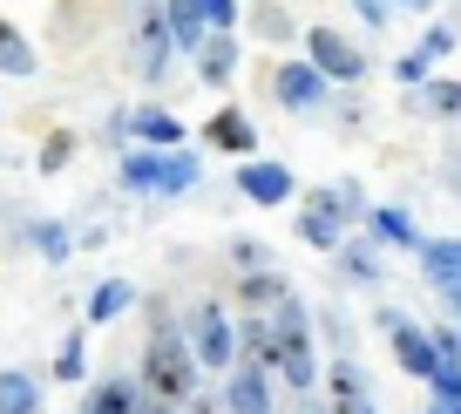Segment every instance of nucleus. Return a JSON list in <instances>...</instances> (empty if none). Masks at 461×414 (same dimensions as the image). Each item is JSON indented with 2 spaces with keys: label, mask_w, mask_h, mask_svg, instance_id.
<instances>
[{
  "label": "nucleus",
  "mask_w": 461,
  "mask_h": 414,
  "mask_svg": "<svg viewBox=\"0 0 461 414\" xmlns=\"http://www.w3.org/2000/svg\"><path fill=\"white\" fill-rule=\"evenodd\" d=\"M143 387H149L157 400H170V408H184V400L197 394V354H190V340H184V319H170V313L149 319Z\"/></svg>",
  "instance_id": "1"
},
{
  "label": "nucleus",
  "mask_w": 461,
  "mask_h": 414,
  "mask_svg": "<svg viewBox=\"0 0 461 414\" xmlns=\"http://www.w3.org/2000/svg\"><path fill=\"white\" fill-rule=\"evenodd\" d=\"M366 217V190L346 177V184H326V190H305V211H299V238L312 252H339L346 244V225Z\"/></svg>",
  "instance_id": "2"
},
{
  "label": "nucleus",
  "mask_w": 461,
  "mask_h": 414,
  "mask_svg": "<svg viewBox=\"0 0 461 414\" xmlns=\"http://www.w3.org/2000/svg\"><path fill=\"white\" fill-rule=\"evenodd\" d=\"M272 381H285L292 394H312L319 387V354H312V319H305L299 299L278 306V340H272V360H265Z\"/></svg>",
  "instance_id": "3"
},
{
  "label": "nucleus",
  "mask_w": 461,
  "mask_h": 414,
  "mask_svg": "<svg viewBox=\"0 0 461 414\" xmlns=\"http://www.w3.org/2000/svg\"><path fill=\"white\" fill-rule=\"evenodd\" d=\"M203 177V163L190 150H130L122 157V190H143V198H184Z\"/></svg>",
  "instance_id": "4"
},
{
  "label": "nucleus",
  "mask_w": 461,
  "mask_h": 414,
  "mask_svg": "<svg viewBox=\"0 0 461 414\" xmlns=\"http://www.w3.org/2000/svg\"><path fill=\"white\" fill-rule=\"evenodd\" d=\"M184 340H190V354H197V367H211V373H230L238 367V327H230V313L224 306H190L184 313Z\"/></svg>",
  "instance_id": "5"
},
{
  "label": "nucleus",
  "mask_w": 461,
  "mask_h": 414,
  "mask_svg": "<svg viewBox=\"0 0 461 414\" xmlns=\"http://www.w3.org/2000/svg\"><path fill=\"white\" fill-rule=\"evenodd\" d=\"M380 333H387L393 360H401V373H414V381L434 387V373H441V346H434L428 327H414L407 313H380Z\"/></svg>",
  "instance_id": "6"
},
{
  "label": "nucleus",
  "mask_w": 461,
  "mask_h": 414,
  "mask_svg": "<svg viewBox=\"0 0 461 414\" xmlns=\"http://www.w3.org/2000/svg\"><path fill=\"white\" fill-rule=\"evenodd\" d=\"M170 48H176V34H170V21H163V0H143V7H136V75L157 82V75L170 69Z\"/></svg>",
  "instance_id": "7"
},
{
  "label": "nucleus",
  "mask_w": 461,
  "mask_h": 414,
  "mask_svg": "<svg viewBox=\"0 0 461 414\" xmlns=\"http://www.w3.org/2000/svg\"><path fill=\"white\" fill-rule=\"evenodd\" d=\"M305 61H312L326 82H360V75H366V55L346 41L339 28H312V34H305Z\"/></svg>",
  "instance_id": "8"
},
{
  "label": "nucleus",
  "mask_w": 461,
  "mask_h": 414,
  "mask_svg": "<svg viewBox=\"0 0 461 414\" xmlns=\"http://www.w3.org/2000/svg\"><path fill=\"white\" fill-rule=\"evenodd\" d=\"M238 190H245L258 211H272V204H292V170L272 157H245L238 163Z\"/></svg>",
  "instance_id": "9"
},
{
  "label": "nucleus",
  "mask_w": 461,
  "mask_h": 414,
  "mask_svg": "<svg viewBox=\"0 0 461 414\" xmlns=\"http://www.w3.org/2000/svg\"><path fill=\"white\" fill-rule=\"evenodd\" d=\"M224 414H272V373L238 360V367L224 373Z\"/></svg>",
  "instance_id": "10"
},
{
  "label": "nucleus",
  "mask_w": 461,
  "mask_h": 414,
  "mask_svg": "<svg viewBox=\"0 0 461 414\" xmlns=\"http://www.w3.org/2000/svg\"><path fill=\"white\" fill-rule=\"evenodd\" d=\"M420 271H428V286L441 292V299H455L461 292V238H420Z\"/></svg>",
  "instance_id": "11"
},
{
  "label": "nucleus",
  "mask_w": 461,
  "mask_h": 414,
  "mask_svg": "<svg viewBox=\"0 0 461 414\" xmlns=\"http://www.w3.org/2000/svg\"><path fill=\"white\" fill-rule=\"evenodd\" d=\"M122 129H130L143 150H184V123H176L170 109H157V102H143V109L122 115Z\"/></svg>",
  "instance_id": "12"
},
{
  "label": "nucleus",
  "mask_w": 461,
  "mask_h": 414,
  "mask_svg": "<svg viewBox=\"0 0 461 414\" xmlns=\"http://www.w3.org/2000/svg\"><path fill=\"white\" fill-rule=\"evenodd\" d=\"M272 88H278V102H285V109H319V102H326V75L312 69V61H285V69L272 75Z\"/></svg>",
  "instance_id": "13"
},
{
  "label": "nucleus",
  "mask_w": 461,
  "mask_h": 414,
  "mask_svg": "<svg viewBox=\"0 0 461 414\" xmlns=\"http://www.w3.org/2000/svg\"><path fill=\"white\" fill-rule=\"evenodd\" d=\"M285 299H299V292H292V279L285 271H245V279H238V306H245V313H278V306Z\"/></svg>",
  "instance_id": "14"
},
{
  "label": "nucleus",
  "mask_w": 461,
  "mask_h": 414,
  "mask_svg": "<svg viewBox=\"0 0 461 414\" xmlns=\"http://www.w3.org/2000/svg\"><path fill=\"white\" fill-rule=\"evenodd\" d=\"M203 136H211L224 157H258V129H251V115H245V109H217Z\"/></svg>",
  "instance_id": "15"
},
{
  "label": "nucleus",
  "mask_w": 461,
  "mask_h": 414,
  "mask_svg": "<svg viewBox=\"0 0 461 414\" xmlns=\"http://www.w3.org/2000/svg\"><path fill=\"white\" fill-rule=\"evenodd\" d=\"M332 387H326V408L332 414H374V400H366V381H360V367L353 360H332Z\"/></svg>",
  "instance_id": "16"
},
{
  "label": "nucleus",
  "mask_w": 461,
  "mask_h": 414,
  "mask_svg": "<svg viewBox=\"0 0 461 414\" xmlns=\"http://www.w3.org/2000/svg\"><path fill=\"white\" fill-rule=\"evenodd\" d=\"M163 21H170V34H176V48H184V55H197V48L211 41L203 0H163Z\"/></svg>",
  "instance_id": "17"
},
{
  "label": "nucleus",
  "mask_w": 461,
  "mask_h": 414,
  "mask_svg": "<svg viewBox=\"0 0 461 414\" xmlns=\"http://www.w3.org/2000/svg\"><path fill=\"white\" fill-rule=\"evenodd\" d=\"M143 400H149V387L122 373V381H102L95 394H88V408H82V414H143Z\"/></svg>",
  "instance_id": "18"
},
{
  "label": "nucleus",
  "mask_w": 461,
  "mask_h": 414,
  "mask_svg": "<svg viewBox=\"0 0 461 414\" xmlns=\"http://www.w3.org/2000/svg\"><path fill=\"white\" fill-rule=\"evenodd\" d=\"M197 75L211 88H224L230 75H238V34H211V41L197 48Z\"/></svg>",
  "instance_id": "19"
},
{
  "label": "nucleus",
  "mask_w": 461,
  "mask_h": 414,
  "mask_svg": "<svg viewBox=\"0 0 461 414\" xmlns=\"http://www.w3.org/2000/svg\"><path fill=\"white\" fill-rule=\"evenodd\" d=\"M41 408V381L21 367H0V414H34Z\"/></svg>",
  "instance_id": "20"
},
{
  "label": "nucleus",
  "mask_w": 461,
  "mask_h": 414,
  "mask_svg": "<svg viewBox=\"0 0 461 414\" xmlns=\"http://www.w3.org/2000/svg\"><path fill=\"white\" fill-rule=\"evenodd\" d=\"M366 225H374V238H387V244H407V252H420V231H414V217H407L401 204H374V211H366Z\"/></svg>",
  "instance_id": "21"
},
{
  "label": "nucleus",
  "mask_w": 461,
  "mask_h": 414,
  "mask_svg": "<svg viewBox=\"0 0 461 414\" xmlns=\"http://www.w3.org/2000/svg\"><path fill=\"white\" fill-rule=\"evenodd\" d=\"M130 306H136V286H130V279H102L95 299H88V327H109V319L130 313Z\"/></svg>",
  "instance_id": "22"
},
{
  "label": "nucleus",
  "mask_w": 461,
  "mask_h": 414,
  "mask_svg": "<svg viewBox=\"0 0 461 414\" xmlns=\"http://www.w3.org/2000/svg\"><path fill=\"white\" fill-rule=\"evenodd\" d=\"M0 69L7 75H34V48H28V34H21L14 21H0Z\"/></svg>",
  "instance_id": "23"
},
{
  "label": "nucleus",
  "mask_w": 461,
  "mask_h": 414,
  "mask_svg": "<svg viewBox=\"0 0 461 414\" xmlns=\"http://www.w3.org/2000/svg\"><path fill=\"white\" fill-rule=\"evenodd\" d=\"M414 109L420 115H461V82H420L414 88Z\"/></svg>",
  "instance_id": "24"
},
{
  "label": "nucleus",
  "mask_w": 461,
  "mask_h": 414,
  "mask_svg": "<svg viewBox=\"0 0 461 414\" xmlns=\"http://www.w3.org/2000/svg\"><path fill=\"white\" fill-rule=\"evenodd\" d=\"M55 381H88V346H82V333H68L61 340V354H55Z\"/></svg>",
  "instance_id": "25"
},
{
  "label": "nucleus",
  "mask_w": 461,
  "mask_h": 414,
  "mask_svg": "<svg viewBox=\"0 0 461 414\" xmlns=\"http://www.w3.org/2000/svg\"><path fill=\"white\" fill-rule=\"evenodd\" d=\"M339 265L360 279V286H380V252L374 244H339Z\"/></svg>",
  "instance_id": "26"
},
{
  "label": "nucleus",
  "mask_w": 461,
  "mask_h": 414,
  "mask_svg": "<svg viewBox=\"0 0 461 414\" xmlns=\"http://www.w3.org/2000/svg\"><path fill=\"white\" fill-rule=\"evenodd\" d=\"M28 238L48 252V265H68V252H75V244H68V231H61V225H48V217H41V225H28Z\"/></svg>",
  "instance_id": "27"
},
{
  "label": "nucleus",
  "mask_w": 461,
  "mask_h": 414,
  "mask_svg": "<svg viewBox=\"0 0 461 414\" xmlns=\"http://www.w3.org/2000/svg\"><path fill=\"white\" fill-rule=\"evenodd\" d=\"M230 258H238V271H272V252H265L258 238H238V244H230Z\"/></svg>",
  "instance_id": "28"
},
{
  "label": "nucleus",
  "mask_w": 461,
  "mask_h": 414,
  "mask_svg": "<svg viewBox=\"0 0 461 414\" xmlns=\"http://www.w3.org/2000/svg\"><path fill=\"white\" fill-rule=\"evenodd\" d=\"M203 21L211 34H238V0H203Z\"/></svg>",
  "instance_id": "29"
},
{
  "label": "nucleus",
  "mask_w": 461,
  "mask_h": 414,
  "mask_svg": "<svg viewBox=\"0 0 461 414\" xmlns=\"http://www.w3.org/2000/svg\"><path fill=\"white\" fill-rule=\"evenodd\" d=\"M420 55L428 61H441V55H455V28H447V21H434L428 34H420Z\"/></svg>",
  "instance_id": "30"
},
{
  "label": "nucleus",
  "mask_w": 461,
  "mask_h": 414,
  "mask_svg": "<svg viewBox=\"0 0 461 414\" xmlns=\"http://www.w3.org/2000/svg\"><path fill=\"white\" fill-rule=\"evenodd\" d=\"M428 69H434V61H428V55H420V48H414V55H401V61H393V82L420 88V82H428Z\"/></svg>",
  "instance_id": "31"
},
{
  "label": "nucleus",
  "mask_w": 461,
  "mask_h": 414,
  "mask_svg": "<svg viewBox=\"0 0 461 414\" xmlns=\"http://www.w3.org/2000/svg\"><path fill=\"white\" fill-rule=\"evenodd\" d=\"M353 7H360L366 28H387V14H393V0H353Z\"/></svg>",
  "instance_id": "32"
},
{
  "label": "nucleus",
  "mask_w": 461,
  "mask_h": 414,
  "mask_svg": "<svg viewBox=\"0 0 461 414\" xmlns=\"http://www.w3.org/2000/svg\"><path fill=\"white\" fill-rule=\"evenodd\" d=\"M68 163V136H48V157H41V170H61Z\"/></svg>",
  "instance_id": "33"
},
{
  "label": "nucleus",
  "mask_w": 461,
  "mask_h": 414,
  "mask_svg": "<svg viewBox=\"0 0 461 414\" xmlns=\"http://www.w3.org/2000/svg\"><path fill=\"white\" fill-rule=\"evenodd\" d=\"M176 414H224V408H217V400H203V394H190V400H184Z\"/></svg>",
  "instance_id": "34"
},
{
  "label": "nucleus",
  "mask_w": 461,
  "mask_h": 414,
  "mask_svg": "<svg viewBox=\"0 0 461 414\" xmlns=\"http://www.w3.org/2000/svg\"><path fill=\"white\" fill-rule=\"evenodd\" d=\"M428 414H461V400H447V394H434V400H428Z\"/></svg>",
  "instance_id": "35"
},
{
  "label": "nucleus",
  "mask_w": 461,
  "mask_h": 414,
  "mask_svg": "<svg viewBox=\"0 0 461 414\" xmlns=\"http://www.w3.org/2000/svg\"><path fill=\"white\" fill-rule=\"evenodd\" d=\"M393 7H407V14H428V7H434V0H393Z\"/></svg>",
  "instance_id": "36"
},
{
  "label": "nucleus",
  "mask_w": 461,
  "mask_h": 414,
  "mask_svg": "<svg viewBox=\"0 0 461 414\" xmlns=\"http://www.w3.org/2000/svg\"><path fill=\"white\" fill-rule=\"evenodd\" d=\"M447 184H455V190H461V150H455V163H447Z\"/></svg>",
  "instance_id": "37"
},
{
  "label": "nucleus",
  "mask_w": 461,
  "mask_h": 414,
  "mask_svg": "<svg viewBox=\"0 0 461 414\" xmlns=\"http://www.w3.org/2000/svg\"><path fill=\"white\" fill-rule=\"evenodd\" d=\"M299 414H332V408H326V400H305V408H299Z\"/></svg>",
  "instance_id": "38"
}]
</instances>
